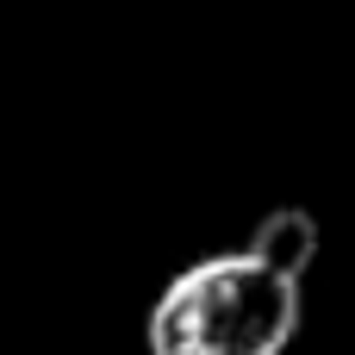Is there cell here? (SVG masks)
Masks as SVG:
<instances>
[{
    "mask_svg": "<svg viewBox=\"0 0 355 355\" xmlns=\"http://www.w3.org/2000/svg\"><path fill=\"white\" fill-rule=\"evenodd\" d=\"M306 318V281L268 256L225 250L181 268L150 306V355H287Z\"/></svg>",
    "mask_w": 355,
    "mask_h": 355,
    "instance_id": "6da1fadb",
    "label": "cell"
},
{
    "mask_svg": "<svg viewBox=\"0 0 355 355\" xmlns=\"http://www.w3.org/2000/svg\"><path fill=\"white\" fill-rule=\"evenodd\" d=\"M250 250L306 281L312 262H318V218H312L306 206H275V212H262V225L250 231Z\"/></svg>",
    "mask_w": 355,
    "mask_h": 355,
    "instance_id": "7a4b0ae2",
    "label": "cell"
}]
</instances>
